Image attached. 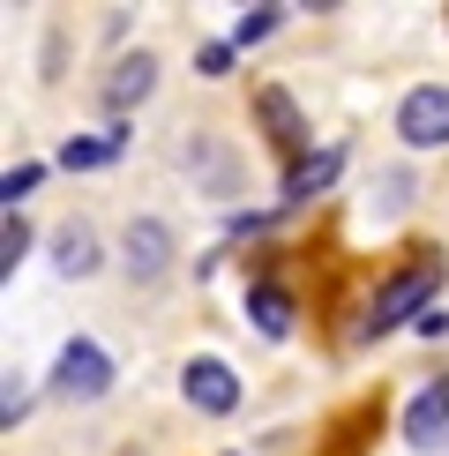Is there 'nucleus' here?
Here are the masks:
<instances>
[{
	"label": "nucleus",
	"mask_w": 449,
	"mask_h": 456,
	"mask_svg": "<svg viewBox=\"0 0 449 456\" xmlns=\"http://www.w3.org/2000/svg\"><path fill=\"white\" fill-rule=\"evenodd\" d=\"M345 173V150H322V158H299L292 173H285V202H314L322 187Z\"/></svg>",
	"instance_id": "9d476101"
},
{
	"label": "nucleus",
	"mask_w": 449,
	"mask_h": 456,
	"mask_svg": "<svg viewBox=\"0 0 449 456\" xmlns=\"http://www.w3.org/2000/svg\"><path fill=\"white\" fill-rule=\"evenodd\" d=\"M248 322H255L262 337H285V330H292V299H285V284H270V277L248 284Z\"/></svg>",
	"instance_id": "9b49d317"
},
{
	"label": "nucleus",
	"mask_w": 449,
	"mask_h": 456,
	"mask_svg": "<svg viewBox=\"0 0 449 456\" xmlns=\"http://www.w3.org/2000/svg\"><path fill=\"white\" fill-rule=\"evenodd\" d=\"M187 165H202L217 195H233V158H224V150H210V135H195V142H187Z\"/></svg>",
	"instance_id": "4468645a"
},
{
	"label": "nucleus",
	"mask_w": 449,
	"mask_h": 456,
	"mask_svg": "<svg viewBox=\"0 0 449 456\" xmlns=\"http://www.w3.org/2000/svg\"><path fill=\"white\" fill-rule=\"evenodd\" d=\"M23 255H30V217H8V224H0V270L15 277V262H23Z\"/></svg>",
	"instance_id": "dca6fc26"
},
{
	"label": "nucleus",
	"mask_w": 449,
	"mask_h": 456,
	"mask_svg": "<svg viewBox=\"0 0 449 456\" xmlns=\"http://www.w3.org/2000/svg\"><path fill=\"white\" fill-rule=\"evenodd\" d=\"M292 8H277V0H262V8H240L233 23V45H262V37H277V23H285Z\"/></svg>",
	"instance_id": "ddd939ff"
},
{
	"label": "nucleus",
	"mask_w": 449,
	"mask_h": 456,
	"mask_svg": "<svg viewBox=\"0 0 449 456\" xmlns=\"http://www.w3.org/2000/svg\"><path fill=\"white\" fill-rule=\"evenodd\" d=\"M442 277H449V262L442 255H420V262H404L397 277L374 292V307H367V322H360V337H389V330H420L427 314H435V292H442Z\"/></svg>",
	"instance_id": "f257e3e1"
},
{
	"label": "nucleus",
	"mask_w": 449,
	"mask_h": 456,
	"mask_svg": "<svg viewBox=\"0 0 449 456\" xmlns=\"http://www.w3.org/2000/svg\"><path fill=\"white\" fill-rule=\"evenodd\" d=\"M180 396L202 411V419H224V411H240V374L224 367V359L202 352V359H187V367H180Z\"/></svg>",
	"instance_id": "20e7f679"
},
{
	"label": "nucleus",
	"mask_w": 449,
	"mask_h": 456,
	"mask_svg": "<svg viewBox=\"0 0 449 456\" xmlns=\"http://www.w3.org/2000/svg\"><path fill=\"white\" fill-rule=\"evenodd\" d=\"M150 90H158V61H150V53H127V61L105 75V112L120 120V112H135Z\"/></svg>",
	"instance_id": "6e6552de"
},
{
	"label": "nucleus",
	"mask_w": 449,
	"mask_h": 456,
	"mask_svg": "<svg viewBox=\"0 0 449 456\" xmlns=\"http://www.w3.org/2000/svg\"><path fill=\"white\" fill-rule=\"evenodd\" d=\"M442 434H449V374H435V382L404 404V442L412 449H435Z\"/></svg>",
	"instance_id": "0eeeda50"
},
{
	"label": "nucleus",
	"mask_w": 449,
	"mask_h": 456,
	"mask_svg": "<svg viewBox=\"0 0 449 456\" xmlns=\"http://www.w3.org/2000/svg\"><path fill=\"white\" fill-rule=\"evenodd\" d=\"M397 142L404 150H449V83H420L397 98Z\"/></svg>",
	"instance_id": "7ed1b4c3"
},
{
	"label": "nucleus",
	"mask_w": 449,
	"mask_h": 456,
	"mask_svg": "<svg viewBox=\"0 0 449 456\" xmlns=\"http://www.w3.org/2000/svg\"><path fill=\"white\" fill-rule=\"evenodd\" d=\"M98 224H83V217H75V224H61V240H53V270H61V277H98Z\"/></svg>",
	"instance_id": "1a4fd4ad"
},
{
	"label": "nucleus",
	"mask_w": 449,
	"mask_h": 456,
	"mask_svg": "<svg viewBox=\"0 0 449 456\" xmlns=\"http://www.w3.org/2000/svg\"><path fill=\"white\" fill-rule=\"evenodd\" d=\"M255 112H262V127H270V142H277V158H307V142H314V127L299 120V105H292V90L285 83H262L255 90Z\"/></svg>",
	"instance_id": "423d86ee"
},
{
	"label": "nucleus",
	"mask_w": 449,
	"mask_h": 456,
	"mask_svg": "<svg viewBox=\"0 0 449 456\" xmlns=\"http://www.w3.org/2000/svg\"><path fill=\"white\" fill-rule=\"evenodd\" d=\"M120 262H127L135 284H158L165 270H173V224H165V217H135L120 232Z\"/></svg>",
	"instance_id": "39448f33"
},
{
	"label": "nucleus",
	"mask_w": 449,
	"mask_h": 456,
	"mask_svg": "<svg viewBox=\"0 0 449 456\" xmlns=\"http://www.w3.org/2000/svg\"><path fill=\"white\" fill-rule=\"evenodd\" d=\"M120 127H105V135H83V142H68L61 150V165H68V173H98V165H112V158H120Z\"/></svg>",
	"instance_id": "f8f14e48"
},
{
	"label": "nucleus",
	"mask_w": 449,
	"mask_h": 456,
	"mask_svg": "<svg viewBox=\"0 0 449 456\" xmlns=\"http://www.w3.org/2000/svg\"><path fill=\"white\" fill-rule=\"evenodd\" d=\"M105 389H112V359H105V345L68 337L61 359H53V396H68V404H98Z\"/></svg>",
	"instance_id": "f03ea898"
},
{
	"label": "nucleus",
	"mask_w": 449,
	"mask_h": 456,
	"mask_svg": "<svg viewBox=\"0 0 449 456\" xmlns=\"http://www.w3.org/2000/svg\"><path fill=\"white\" fill-rule=\"evenodd\" d=\"M37 180H45V165H15V173L0 180V202H8V217H23V195H30Z\"/></svg>",
	"instance_id": "2eb2a0df"
},
{
	"label": "nucleus",
	"mask_w": 449,
	"mask_h": 456,
	"mask_svg": "<svg viewBox=\"0 0 449 456\" xmlns=\"http://www.w3.org/2000/svg\"><path fill=\"white\" fill-rule=\"evenodd\" d=\"M195 68H202V75H224V68H233V45H202Z\"/></svg>",
	"instance_id": "f3484780"
}]
</instances>
